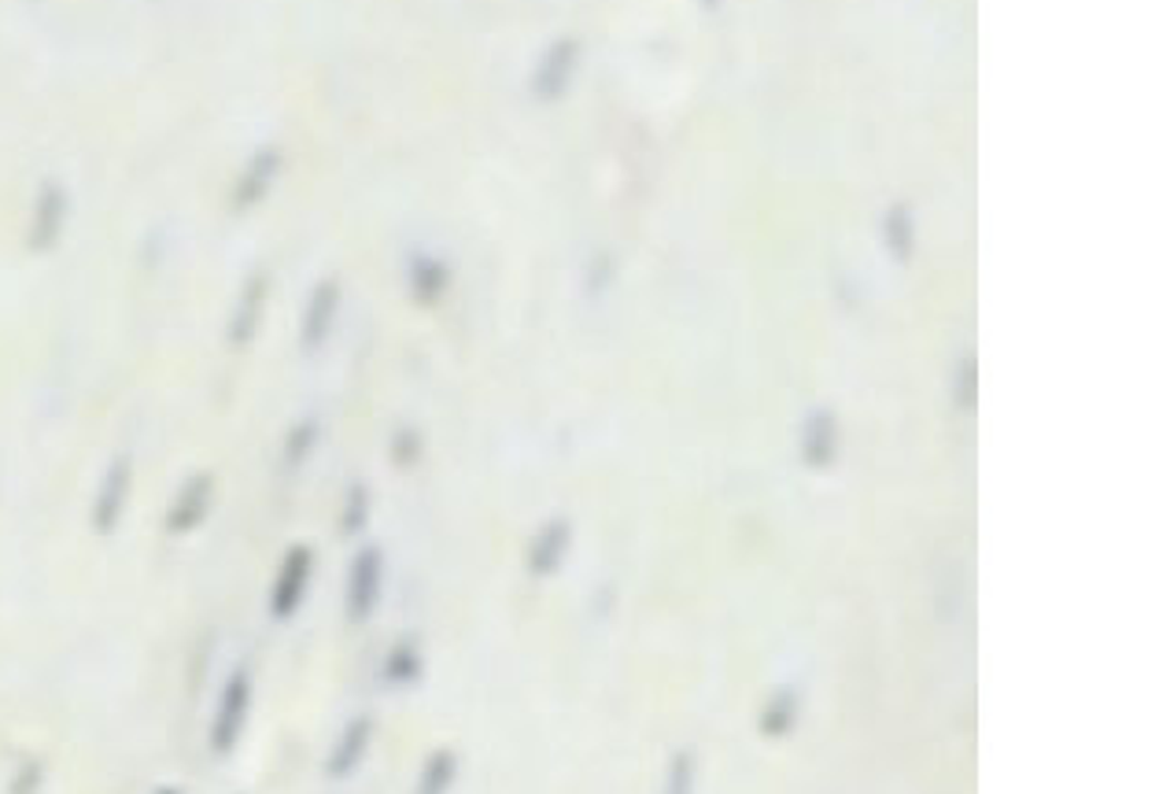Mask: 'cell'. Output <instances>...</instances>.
<instances>
[{"instance_id":"cell-2","label":"cell","mask_w":1159,"mask_h":794,"mask_svg":"<svg viewBox=\"0 0 1159 794\" xmlns=\"http://www.w3.org/2000/svg\"><path fill=\"white\" fill-rule=\"evenodd\" d=\"M669 794H691V765L687 761H680L676 772H672V787Z\"/></svg>"},{"instance_id":"cell-1","label":"cell","mask_w":1159,"mask_h":794,"mask_svg":"<svg viewBox=\"0 0 1159 794\" xmlns=\"http://www.w3.org/2000/svg\"><path fill=\"white\" fill-rule=\"evenodd\" d=\"M447 787H451V761H447V757H436L433 765L425 769L422 787H417V794H447Z\"/></svg>"}]
</instances>
